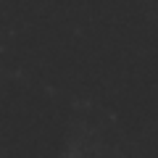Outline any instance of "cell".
Listing matches in <instances>:
<instances>
[]
</instances>
